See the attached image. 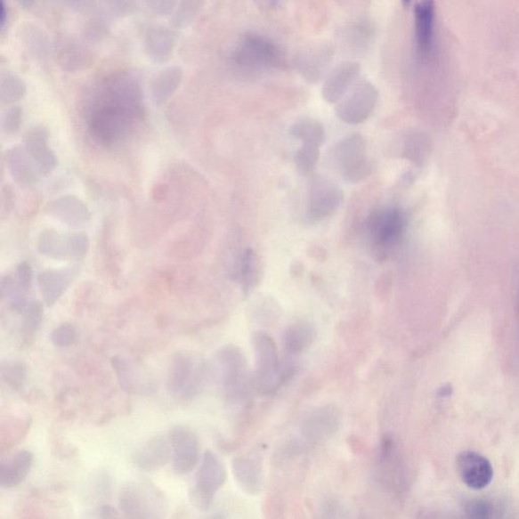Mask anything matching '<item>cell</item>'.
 <instances>
[{"mask_svg": "<svg viewBox=\"0 0 519 519\" xmlns=\"http://www.w3.org/2000/svg\"><path fill=\"white\" fill-rule=\"evenodd\" d=\"M236 276L247 292L253 289L257 283L260 276L259 262L257 255L250 248H247L240 258Z\"/></svg>", "mask_w": 519, "mask_h": 519, "instance_id": "35", "label": "cell"}, {"mask_svg": "<svg viewBox=\"0 0 519 519\" xmlns=\"http://www.w3.org/2000/svg\"><path fill=\"white\" fill-rule=\"evenodd\" d=\"M343 179L350 182H361L372 173L367 156V142L361 135H351L341 141L335 150Z\"/></svg>", "mask_w": 519, "mask_h": 519, "instance_id": "7", "label": "cell"}, {"mask_svg": "<svg viewBox=\"0 0 519 519\" xmlns=\"http://www.w3.org/2000/svg\"><path fill=\"white\" fill-rule=\"evenodd\" d=\"M20 338L25 346H30L40 330L43 320V306L39 302L28 303L23 312Z\"/></svg>", "mask_w": 519, "mask_h": 519, "instance_id": "32", "label": "cell"}, {"mask_svg": "<svg viewBox=\"0 0 519 519\" xmlns=\"http://www.w3.org/2000/svg\"><path fill=\"white\" fill-rule=\"evenodd\" d=\"M255 361V384L264 393H272L280 382V363L274 340L264 332L253 334Z\"/></svg>", "mask_w": 519, "mask_h": 519, "instance_id": "6", "label": "cell"}, {"mask_svg": "<svg viewBox=\"0 0 519 519\" xmlns=\"http://www.w3.org/2000/svg\"><path fill=\"white\" fill-rule=\"evenodd\" d=\"M232 473L237 483L247 494L257 495L263 488V467L258 459L239 457L232 460Z\"/></svg>", "mask_w": 519, "mask_h": 519, "instance_id": "27", "label": "cell"}, {"mask_svg": "<svg viewBox=\"0 0 519 519\" xmlns=\"http://www.w3.org/2000/svg\"><path fill=\"white\" fill-rule=\"evenodd\" d=\"M113 369L124 391L139 396H149L157 390L155 379L135 361L128 357L116 356Z\"/></svg>", "mask_w": 519, "mask_h": 519, "instance_id": "13", "label": "cell"}, {"mask_svg": "<svg viewBox=\"0 0 519 519\" xmlns=\"http://www.w3.org/2000/svg\"><path fill=\"white\" fill-rule=\"evenodd\" d=\"M320 158V146L304 143L296 156L297 169L303 174H311L316 169Z\"/></svg>", "mask_w": 519, "mask_h": 519, "instance_id": "37", "label": "cell"}, {"mask_svg": "<svg viewBox=\"0 0 519 519\" xmlns=\"http://www.w3.org/2000/svg\"><path fill=\"white\" fill-rule=\"evenodd\" d=\"M100 516L103 518H112L118 515H116L115 509H113L111 507L105 506L101 507Z\"/></svg>", "mask_w": 519, "mask_h": 519, "instance_id": "42", "label": "cell"}, {"mask_svg": "<svg viewBox=\"0 0 519 519\" xmlns=\"http://www.w3.org/2000/svg\"><path fill=\"white\" fill-rule=\"evenodd\" d=\"M177 46V35L169 28L155 26L144 34L143 49L149 60L158 64L169 61Z\"/></svg>", "mask_w": 519, "mask_h": 519, "instance_id": "20", "label": "cell"}, {"mask_svg": "<svg viewBox=\"0 0 519 519\" xmlns=\"http://www.w3.org/2000/svg\"><path fill=\"white\" fill-rule=\"evenodd\" d=\"M27 85L16 72L3 69L0 72V103L11 105L26 96Z\"/></svg>", "mask_w": 519, "mask_h": 519, "instance_id": "31", "label": "cell"}, {"mask_svg": "<svg viewBox=\"0 0 519 519\" xmlns=\"http://www.w3.org/2000/svg\"><path fill=\"white\" fill-rule=\"evenodd\" d=\"M56 53L58 62L64 71H82L91 68L94 62V55L89 46L77 39L61 40Z\"/></svg>", "mask_w": 519, "mask_h": 519, "instance_id": "21", "label": "cell"}, {"mask_svg": "<svg viewBox=\"0 0 519 519\" xmlns=\"http://www.w3.org/2000/svg\"><path fill=\"white\" fill-rule=\"evenodd\" d=\"M20 6L23 7V9H31L32 6L35 5L36 0H16Z\"/></svg>", "mask_w": 519, "mask_h": 519, "instance_id": "43", "label": "cell"}, {"mask_svg": "<svg viewBox=\"0 0 519 519\" xmlns=\"http://www.w3.org/2000/svg\"><path fill=\"white\" fill-rule=\"evenodd\" d=\"M119 508L130 518H162L169 506L162 490L148 481H130L120 488Z\"/></svg>", "mask_w": 519, "mask_h": 519, "instance_id": "3", "label": "cell"}, {"mask_svg": "<svg viewBox=\"0 0 519 519\" xmlns=\"http://www.w3.org/2000/svg\"><path fill=\"white\" fill-rule=\"evenodd\" d=\"M415 34L420 53L427 55L433 48L435 20L434 0H416L414 5Z\"/></svg>", "mask_w": 519, "mask_h": 519, "instance_id": "22", "label": "cell"}, {"mask_svg": "<svg viewBox=\"0 0 519 519\" xmlns=\"http://www.w3.org/2000/svg\"><path fill=\"white\" fill-rule=\"evenodd\" d=\"M226 479L228 474L222 460L211 450L204 452L194 485L190 490V500L193 506L202 511L208 510L217 492L225 484Z\"/></svg>", "mask_w": 519, "mask_h": 519, "instance_id": "5", "label": "cell"}, {"mask_svg": "<svg viewBox=\"0 0 519 519\" xmlns=\"http://www.w3.org/2000/svg\"><path fill=\"white\" fill-rule=\"evenodd\" d=\"M292 137L302 141L303 143H310L321 146L326 139L324 127L313 119L304 118L297 120L290 128Z\"/></svg>", "mask_w": 519, "mask_h": 519, "instance_id": "33", "label": "cell"}, {"mask_svg": "<svg viewBox=\"0 0 519 519\" xmlns=\"http://www.w3.org/2000/svg\"><path fill=\"white\" fill-rule=\"evenodd\" d=\"M406 226V216L398 208L372 212L368 222L372 257L378 262L389 258L403 239Z\"/></svg>", "mask_w": 519, "mask_h": 519, "instance_id": "4", "label": "cell"}, {"mask_svg": "<svg viewBox=\"0 0 519 519\" xmlns=\"http://www.w3.org/2000/svg\"><path fill=\"white\" fill-rule=\"evenodd\" d=\"M233 60L240 68L261 69L280 65L282 54L272 40L260 35L247 34L239 43Z\"/></svg>", "mask_w": 519, "mask_h": 519, "instance_id": "8", "label": "cell"}, {"mask_svg": "<svg viewBox=\"0 0 519 519\" xmlns=\"http://www.w3.org/2000/svg\"><path fill=\"white\" fill-rule=\"evenodd\" d=\"M458 472L466 486L474 490L486 488L493 479V467L477 452L465 451L457 459Z\"/></svg>", "mask_w": 519, "mask_h": 519, "instance_id": "14", "label": "cell"}, {"mask_svg": "<svg viewBox=\"0 0 519 519\" xmlns=\"http://www.w3.org/2000/svg\"><path fill=\"white\" fill-rule=\"evenodd\" d=\"M33 465L34 455L27 450L5 458L0 465V486L4 489L20 486L31 473Z\"/></svg>", "mask_w": 519, "mask_h": 519, "instance_id": "23", "label": "cell"}, {"mask_svg": "<svg viewBox=\"0 0 519 519\" xmlns=\"http://www.w3.org/2000/svg\"><path fill=\"white\" fill-rule=\"evenodd\" d=\"M5 11H6L5 5H4V3H3L2 18H0V27H2L3 30H4V26H5L6 18H7Z\"/></svg>", "mask_w": 519, "mask_h": 519, "instance_id": "44", "label": "cell"}, {"mask_svg": "<svg viewBox=\"0 0 519 519\" xmlns=\"http://www.w3.org/2000/svg\"><path fill=\"white\" fill-rule=\"evenodd\" d=\"M77 339V328L71 324H61L51 333V341L56 347L67 348L75 345Z\"/></svg>", "mask_w": 519, "mask_h": 519, "instance_id": "39", "label": "cell"}, {"mask_svg": "<svg viewBox=\"0 0 519 519\" xmlns=\"http://www.w3.org/2000/svg\"><path fill=\"white\" fill-rule=\"evenodd\" d=\"M178 0H129L130 6L151 17H169Z\"/></svg>", "mask_w": 519, "mask_h": 519, "instance_id": "36", "label": "cell"}, {"mask_svg": "<svg viewBox=\"0 0 519 519\" xmlns=\"http://www.w3.org/2000/svg\"><path fill=\"white\" fill-rule=\"evenodd\" d=\"M18 36L24 48L36 60L44 62L51 55V44L48 36L35 24L26 23L20 26Z\"/></svg>", "mask_w": 519, "mask_h": 519, "instance_id": "29", "label": "cell"}, {"mask_svg": "<svg viewBox=\"0 0 519 519\" xmlns=\"http://www.w3.org/2000/svg\"><path fill=\"white\" fill-rule=\"evenodd\" d=\"M48 142V130L42 126L31 127L24 135V148L43 175L53 173L58 164Z\"/></svg>", "mask_w": 519, "mask_h": 519, "instance_id": "15", "label": "cell"}, {"mask_svg": "<svg viewBox=\"0 0 519 519\" xmlns=\"http://www.w3.org/2000/svg\"><path fill=\"white\" fill-rule=\"evenodd\" d=\"M21 114L23 113L19 106H12L4 113L2 126L6 134L18 133L21 124Z\"/></svg>", "mask_w": 519, "mask_h": 519, "instance_id": "40", "label": "cell"}, {"mask_svg": "<svg viewBox=\"0 0 519 519\" xmlns=\"http://www.w3.org/2000/svg\"><path fill=\"white\" fill-rule=\"evenodd\" d=\"M360 64L355 62H346L339 65L328 76L323 86V98L328 103H337L345 98L346 93L353 85L360 75Z\"/></svg>", "mask_w": 519, "mask_h": 519, "instance_id": "24", "label": "cell"}, {"mask_svg": "<svg viewBox=\"0 0 519 519\" xmlns=\"http://www.w3.org/2000/svg\"><path fill=\"white\" fill-rule=\"evenodd\" d=\"M172 456L170 440L163 435L150 438L134 453L133 463L137 469L144 472L159 470L165 466Z\"/></svg>", "mask_w": 519, "mask_h": 519, "instance_id": "17", "label": "cell"}, {"mask_svg": "<svg viewBox=\"0 0 519 519\" xmlns=\"http://www.w3.org/2000/svg\"><path fill=\"white\" fill-rule=\"evenodd\" d=\"M36 247L45 257L75 261L85 257L89 248V239L83 233H61L54 230H45L40 233Z\"/></svg>", "mask_w": 519, "mask_h": 519, "instance_id": "9", "label": "cell"}, {"mask_svg": "<svg viewBox=\"0 0 519 519\" xmlns=\"http://www.w3.org/2000/svg\"><path fill=\"white\" fill-rule=\"evenodd\" d=\"M206 0H178L171 16V25L178 30L191 26L201 12Z\"/></svg>", "mask_w": 519, "mask_h": 519, "instance_id": "34", "label": "cell"}, {"mask_svg": "<svg viewBox=\"0 0 519 519\" xmlns=\"http://www.w3.org/2000/svg\"><path fill=\"white\" fill-rule=\"evenodd\" d=\"M341 412L337 408L327 406L313 411L303 424V434L306 440L320 442L327 440L338 430Z\"/></svg>", "mask_w": 519, "mask_h": 519, "instance_id": "19", "label": "cell"}, {"mask_svg": "<svg viewBox=\"0 0 519 519\" xmlns=\"http://www.w3.org/2000/svg\"><path fill=\"white\" fill-rule=\"evenodd\" d=\"M209 377L221 387L226 398L243 399L250 387V376L242 350L232 345L219 349L209 369Z\"/></svg>", "mask_w": 519, "mask_h": 519, "instance_id": "1", "label": "cell"}, {"mask_svg": "<svg viewBox=\"0 0 519 519\" xmlns=\"http://www.w3.org/2000/svg\"><path fill=\"white\" fill-rule=\"evenodd\" d=\"M378 101L377 87L369 83L358 84L347 97L343 98L337 108L336 115L339 119L348 124H361L369 118L375 111Z\"/></svg>", "mask_w": 519, "mask_h": 519, "instance_id": "12", "label": "cell"}, {"mask_svg": "<svg viewBox=\"0 0 519 519\" xmlns=\"http://www.w3.org/2000/svg\"><path fill=\"white\" fill-rule=\"evenodd\" d=\"M80 269L69 267L63 269L44 270L38 275V287L44 303L53 306L76 281Z\"/></svg>", "mask_w": 519, "mask_h": 519, "instance_id": "16", "label": "cell"}, {"mask_svg": "<svg viewBox=\"0 0 519 519\" xmlns=\"http://www.w3.org/2000/svg\"><path fill=\"white\" fill-rule=\"evenodd\" d=\"M182 77L184 71L180 67H167L160 70L150 86L153 103L157 106L166 104L179 90Z\"/></svg>", "mask_w": 519, "mask_h": 519, "instance_id": "28", "label": "cell"}, {"mask_svg": "<svg viewBox=\"0 0 519 519\" xmlns=\"http://www.w3.org/2000/svg\"><path fill=\"white\" fill-rule=\"evenodd\" d=\"M471 513L476 515V516H484L487 515L488 507L483 503H474L471 507Z\"/></svg>", "mask_w": 519, "mask_h": 519, "instance_id": "41", "label": "cell"}, {"mask_svg": "<svg viewBox=\"0 0 519 519\" xmlns=\"http://www.w3.org/2000/svg\"><path fill=\"white\" fill-rule=\"evenodd\" d=\"M401 4H403L404 7H409L412 4V0H401Z\"/></svg>", "mask_w": 519, "mask_h": 519, "instance_id": "45", "label": "cell"}, {"mask_svg": "<svg viewBox=\"0 0 519 519\" xmlns=\"http://www.w3.org/2000/svg\"><path fill=\"white\" fill-rule=\"evenodd\" d=\"M32 285V269L27 262L20 263L13 274L7 275L2 282L3 294L13 310L23 312L28 304Z\"/></svg>", "mask_w": 519, "mask_h": 519, "instance_id": "18", "label": "cell"}, {"mask_svg": "<svg viewBox=\"0 0 519 519\" xmlns=\"http://www.w3.org/2000/svg\"><path fill=\"white\" fill-rule=\"evenodd\" d=\"M6 164L14 182L21 186H31L38 182L41 173L34 160L20 146L7 150Z\"/></svg>", "mask_w": 519, "mask_h": 519, "instance_id": "26", "label": "cell"}, {"mask_svg": "<svg viewBox=\"0 0 519 519\" xmlns=\"http://www.w3.org/2000/svg\"><path fill=\"white\" fill-rule=\"evenodd\" d=\"M209 377V369L199 357L190 353H178L172 358L166 370V385L175 399H194Z\"/></svg>", "mask_w": 519, "mask_h": 519, "instance_id": "2", "label": "cell"}, {"mask_svg": "<svg viewBox=\"0 0 519 519\" xmlns=\"http://www.w3.org/2000/svg\"><path fill=\"white\" fill-rule=\"evenodd\" d=\"M47 214L56 221L79 228L90 219L89 209L76 196H64L48 204Z\"/></svg>", "mask_w": 519, "mask_h": 519, "instance_id": "25", "label": "cell"}, {"mask_svg": "<svg viewBox=\"0 0 519 519\" xmlns=\"http://www.w3.org/2000/svg\"><path fill=\"white\" fill-rule=\"evenodd\" d=\"M345 199L342 189L332 180L314 175L309 182L308 216L312 222L334 214Z\"/></svg>", "mask_w": 519, "mask_h": 519, "instance_id": "10", "label": "cell"}, {"mask_svg": "<svg viewBox=\"0 0 519 519\" xmlns=\"http://www.w3.org/2000/svg\"><path fill=\"white\" fill-rule=\"evenodd\" d=\"M169 438L174 472L178 476H186L199 462V437L191 428L177 426L172 428Z\"/></svg>", "mask_w": 519, "mask_h": 519, "instance_id": "11", "label": "cell"}, {"mask_svg": "<svg viewBox=\"0 0 519 519\" xmlns=\"http://www.w3.org/2000/svg\"><path fill=\"white\" fill-rule=\"evenodd\" d=\"M316 332L308 324L297 323L288 328L284 333V348L289 354H299L311 347Z\"/></svg>", "mask_w": 519, "mask_h": 519, "instance_id": "30", "label": "cell"}, {"mask_svg": "<svg viewBox=\"0 0 519 519\" xmlns=\"http://www.w3.org/2000/svg\"><path fill=\"white\" fill-rule=\"evenodd\" d=\"M26 375L27 369L23 363L13 361L3 364L2 377L13 389H19L24 384Z\"/></svg>", "mask_w": 519, "mask_h": 519, "instance_id": "38", "label": "cell"}]
</instances>
